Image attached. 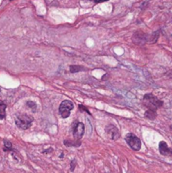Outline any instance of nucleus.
Returning <instances> with one entry per match:
<instances>
[{
    "instance_id": "2eb2a0df",
    "label": "nucleus",
    "mask_w": 172,
    "mask_h": 173,
    "mask_svg": "<svg viewBox=\"0 0 172 173\" xmlns=\"http://www.w3.org/2000/svg\"><path fill=\"white\" fill-rule=\"evenodd\" d=\"M166 75H167L168 77H170V78H172V71H170V72H168V73L166 74Z\"/></svg>"
},
{
    "instance_id": "0eeeda50",
    "label": "nucleus",
    "mask_w": 172,
    "mask_h": 173,
    "mask_svg": "<svg viewBox=\"0 0 172 173\" xmlns=\"http://www.w3.org/2000/svg\"><path fill=\"white\" fill-rule=\"evenodd\" d=\"M106 132L111 135V137H112V138L113 140H117V138L120 137L118 129H117L115 126H112V125L108 126L107 129H106Z\"/></svg>"
},
{
    "instance_id": "7ed1b4c3",
    "label": "nucleus",
    "mask_w": 172,
    "mask_h": 173,
    "mask_svg": "<svg viewBox=\"0 0 172 173\" xmlns=\"http://www.w3.org/2000/svg\"><path fill=\"white\" fill-rule=\"evenodd\" d=\"M125 140L126 142L128 143L130 147L132 148L133 150L135 151H138L140 149H141V145H142V143H141V140L140 138H138L135 134L132 133H128L126 137H125Z\"/></svg>"
},
{
    "instance_id": "6e6552de",
    "label": "nucleus",
    "mask_w": 172,
    "mask_h": 173,
    "mask_svg": "<svg viewBox=\"0 0 172 173\" xmlns=\"http://www.w3.org/2000/svg\"><path fill=\"white\" fill-rule=\"evenodd\" d=\"M144 116H145V117H147L149 120H155V118H156V117H157V113H156V111L148 109V111L145 112Z\"/></svg>"
},
{
    "instance_id": "39448f33",
    "label": "nucleus",
    "mask_w": 172,
    "mask_h": 173,
    "mask_svg": "<svg viewBox=\"0 0 172 173\" xmlns=\"http://www.w3.org/2000/svg\"><path fill=\"white\" fill-rule=\"evenodd\" d=\"M85 133V125L83 122L75 121L73 124V134L76 140H79Z\"/></svg>"
},
{
    "instance_id": "dca6fc26",
    "label": "nucleus",
    "mask_w": 172,
    "mask_h": 173,
    "mask_svg": "<svg viewBox=\"0 0 172 173\" xmlns=\"http://www.w3.org/2000/svg\"><path fill=\"white\" fill-rule=\"evenodd\" d=\"M170 128H171V129L172 130V125H171V127H170Z\"/></svg>"
},
{
    "instance_id": "f257e3e1",
    "label": "nucleus",
    "mask_w": 172,
    "mask_h": 173,
    "mask_svg": "<svg viewBox=\"0 0 172 173\" xmlns=\"http://www.w3.org/2000/svg\"><path fill=\"white\" fill-rule=\"evenodd\" d=\"M144 106L149 110L157 111V109L160 108L163 106V101L158 99L155 95L151 93H148L144 96L143 98Z\"/></svg>"
},
{
    "instance_id": "ddd939ff",
    "label": "nucleus",
    "mask_w": 172,
    "mask_h": 173,
    "mask_svg": "<svg viewBox=\"0 0 172 173\" xmlns=\"http://www.w3.org/2000/svg\"><path fill=\"white\" fill-rule=\"evenodd\" d=\"M78 109H81V110H84V111H85V112H87V113H89V114H90V113H89V111L86 108V107H85L83 105H78Z\"/></svg>"
},
{
    "instance_id": "20e7f679",
    "label": "nucleus",
    "mask_w": 172,
    "mask_h": 173,
    "mask_svg": "<svg viewBox=\"0 0 172 173\" xmlns=\"http://www.w3.org/2000/svg\"><path fill=\"white\" fill-rule=\"evenodd\" d=\"M74 109V103L70 101H63L59 106V113L62 118H67L70 116V112Z\"/></svg>"
},
{
    "instance_id": "4468645a",
    "label": "nucleus",
    "mask_w": 172,
    "mask_h": 173,
    "mask_svg": "<svg viewBox=\"0 0 172 173\" xmlns=\"http://www.w3.org/2000/svg\"><path fill=\"white\" fill-rule=\"evenodd\" d=\"M90 1H93L96 3H102V2H105V1H108V0H90Z\"/></svg>"
},
{
    "instance_id": "9b49d317",
    "label": "nucleus",
    "mask_w": 172,
    "mask_h": 173,
    "mask_svg": "<svg viewBox=\"0 0 172 173\" xmlns=\"http://www.w3.org/2000/svg\"><path fill=\"white\" fill-rule=\"evenodd\" d=\"M13 148H12V144L9 142V140H4V148H3V150L4 151H9L11 150Z\"/></svg>"
},
{
    "instance_id": "1a4fd4ad",
    "label": "nucleus",
    "mask_w": 172,
    "mask_h": 173,
    "mask_svg": "<svg viewBox=\"0 0 172 173\" xmlns=\"http://www.w3.org/2000/svg\"><path fill=\"white\" fill-rule=\"evenodd\" d=\"M6 107H7L6 104L4 103L3 101H0V119L5 118V117H6V113H5Z\"/></svg>"
},
{
    "instance_id": "f8f14e48",
    "label": "nucleus",
    "mask_w": 172,
    "mask_h": 173,
    "mask_svg": "<svg viewBox=\"0 0 172 173\" xmlns=\"http://www.w3.org/2000/svg\"><path fill=\"white\" fill-rule=\"evenodd\" d=\"M27 106L32 110V112H35L36 111V108H37V106H36V104L35 103L34 101H27Z\"/></svg>"
},
{
    "instance_id": "f03ea898",
    "label": "nucleus",
    "mask_w": 172,
    "mask_h": 173,
    "mask_svg": "<svg viewBox=\"0 0 172 173\" xmlns=\"http://www.w3.org/2000/svg\"><path fill=\"white\" fill-rule=\"evenodd\" d=\"M33 122V117L26 114H19L15 118V124L18 128L21 129H28Z\"/></svg>"
},
{
    "instance_id": "9d476101",
    "label": "nucleus",
    "mask_w": 172,
    "mask_h": 173,
    "mask_svg": "<svg viewBox=\"0 0 172 173\" xmlns=\"http://www.w3.org/2000/svg\"><path fill=\"white\" fill-rule=\"evenodd\" d=\"M69 70L71 73L74 74V73H78L79 71H82V70H85V69L82 66H78V65H71L70 68H69Z\"/></svg>"
},
{
    "instance_id": "423d86ee",
    "label": "nucleus",
    "mask_w": 172,
    "mask_h": 173,
    "mask_svg": "<svg viewBox=\"0 0 172 173\" xmlns=\"http://www.w3.org/2000/svg\"><path fill=\"white\" fill-rule=\"evenodd\" d=\"M159 150L162 156H171L172 155V149L168 147L167 144L164 141H160L159 144Z\"/></svg>"
}]
</instances>
